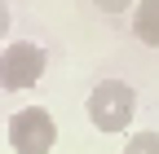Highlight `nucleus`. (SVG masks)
Listing matches in <instances>:
<instances>
[{
  "label": "nucleus",
  "instance_id": "3",
  "mask_svg": "<svg viewBox=\"0 0 159 154\" xmlns=\"http://www.w3.org/2000/svg\"><path fill=\"white\" fill-rule=\"evenodd\" d=\"M5 137H9V145L18 154H49L57 145V119L44 106H22V110L9 114Z\"/></svg>",
  "mask_w": 159,
  "mask_h": 154
},
{
  "label": "nucleus",
  "instance_id": "2",
  "mask_svg": "<svg viewBox=\"0 0 159 154\" xmlns=\"http://www.w3.org/2000/svg\"><path fill=\"white\" fill-rule=\"evenodd\" d=\"M44 66H49V53L44 44L35 40H9L5 53H0V88L5 92H27L44 79Z\"/></svg>",
  "mask_w": 159,
  "mask_h": 154
},
{
  "label": "nucleus",
  "instance_id": "6",
  "mask_svg": "<svg viewBox=\"0 0 159 154\" xmlns=\"http://www.w3.org/2000/svg\"><path fill=\"white\" fill-rule=\"evenodd\" d=\"M93 5L102 9V13H124V9H133V5H137V0H93Z\"/></svg>",
  "mask_w": 159,
  "mask_h": 154
},
{
  "label": "nucleus",
  "instance_id": "4",
  "mask_svg": "<svg viewBox=\"0 0 159 154\" xmlns=\"http://www.w3.org/2000/svg\"><path fill=\"white\" fill-rule=\"evenodd\" d=\"M133 35L146 49H159V0H137L133 5Z\"/></svg>",
  "mask_w": 159,
  "mask_h": 154
},
{
  "label": "nucleus",
  "instance_id": "1",
  "mask_svg": "<svg viewBox=\"0 0 159 154\" xmlns=\"http://www.w3.org/2000/svg\"><path fill=\"white\" fill-rule=\"evenodd\" d=\"M84 110H89V123L97 132H106V137L111 132H128L133 114H137V92L124 79H102V84H93Z\"/></svg>",
  "mask_w": 159,
  "mask_h": 154
},
{
  "label": "nucleus",
  "instance_id": "7",
  "mask_svg": "<svg viewBox=\"0 0 159 154\" xmlns=\"http://www.w3.org/2000/svg\"><path fill=\"white\" fill-rule=\"evenodd\" d=\"M9 22H13V18H9V5H5V0H0V40H5V35H9Z\"/></svg>",
  "mask_w": 159,
  "mask_h": 154
},
{
  "label": "nucleus",
  "instance_id": "5",
  "mask_svg": "<svg viewBox=\"0 0 159 154\" xmlns=\"http://www.w3.org/2000/svg\"><path fill=\"white\" fill-rule=\"evenodd\" d=\"M119 154H159V132H128V141H124V150Z\"/></svg>",
  "mask_w": 159,
  "mask_h": 154
}]
</instances>
